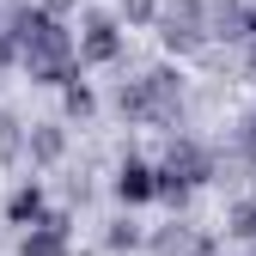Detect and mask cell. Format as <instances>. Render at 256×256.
<instances>
[{
	"instance_id": "obj_1",
	"label": "cell",
	"mask_w": 256,
	"mask_h": 256,
	"mask_svg": "<svg viewBox=\"0 0 256 256\" xmlns=\"http://www.w3.org/2000/svg\"><path fill=\"white\" fill-rule=\"evenodd\" d=\"M6 37H12V49L24 55L30 80H43V86H68V80H80V68H74V37L61 30L55 12H43V6H18Z\"/></svg>"
},
{
	"instance_id": "obj_2",
	"label": "cell",
	"mask_w": 256,
	"mask_h": 256,
	"mask_svg": "<svg viewBox=\"0 0 256 256\" xmlns=\"http://www.w3.org/2000/svg\"><path fill=\"white\" fill-rule=\"evenodd\" d=\"M116 110L134 116V122H177V110H183V80L171 68H152V74L128 80L116 92Z\"/></svg>"
},
{
	"instance_id": "obj_3",
	"label": "cell",
	"mask_w": 256,
	"mask_h": 256,
	"mask_svg": "<svg viewBox=\"0 0 256 256\" xmlns=\"http://www.w3.org/2000/svg\"><path fill=\"white\" fill-rule=\"evenodd\" d=\"M202 0H177L171 12H158V37H165V49L189 55V49H202Z\"/></svg>"
},
{
	"instance_id": "obj_4",
	"label": "cell",
	"mask_w": 256,
	"mask_h": 256,
	"mask_svg": "<svg viewBox=\"0 0 256 256\" xmlns=\"http://www.w3.org/2000/svg\"><path fill=\"white\" fill-rule=\"evenodd\" d=\"M18 256H68V214H37Z\"/></svg>"
},
{
	"instance_id": "obj_5",
	"label": "cell",
	"mask_w": 256,
	"mask_h": 256,
	"mask_svg": "<svg viewBox=\"0 0 256 256\" xmlns=\"http://www.w3.org/2000/svg\"><path fill=\"white\" fill-rule=\"evenodd\" d=\"M80 55H86V61H116V55H122V30H116V18H110V12H86Z\"/></svg>"
},
{
	"instance_id": "obj_6",
	"label": "cell",
	"mask_w": 256,
	"mask_h": 256,
	"mask_svg": "<svg viewBox=\"0 0 256 256\" xmlns=\"http://www.w3.org/2000/svg\"><path fill=\"white\" fill-rule=\"evenodd\" d=\"M208 30H214V37H226V43H244V37H250V6L220 0V6L208 12Z\"/></svg>"
},
{
	"instance_id": "obj_7",
	"label": "cell",
	"mask_w": 256,
	"mask_h": 256,
	"mask_svg": "<svg viewBox=\"0 0 256 256\" xmlns=\"http://www.w3.org/2000/svg\"><path fill=\"white\" fill-rule=\"evenodd\" d=\"M24 152L37 158V165H55V158L68 152V134H61V122H37V128L24 134Z\"/></svg>"
},
{
	"instance_id": "obj_8",
	"label": "cell",
	"mask_w": 256,
	"mask_h": 256,
	"mask_svg": "<svg viewBox=\"0 0 256 256\" xmlns=\"http://www.w3.org/2000/svg\"><path fill=\"white\" fill-rule=\"evenodd\" d=\"M152 183H158V171L140 165V158H128V165L116 171V196H122V202H146V196H152Z\"/></svg>"
},
{
	"instance_id": "obj_9",
	"label": "cell",
	"mask_w": 256,
	"mask_h": 256,
	"mask_svg": "<svg viewBox=\"0 0 256 256\" xmlns=\"http://www.w3.org/2000/svg\"><path fill=\"white\" fill-rule=\"evenodd\" d=\"M37 214H43V189H37V183H18V189H12V202H6V220L30 226Z\"/></svg>"
},
{
	"instance_id": "obj_10",
	"label": "cell",
	"mask_w": 256,
	"mask_h": 256,
	"mask_svg": "<svg viewBox=\"0 0 256 256\" xmlns=\"http://www.w3.org/2000/svg\"><path fill=\"white\" fill-rule=\"evenodd\" d=\"M189 238H196V232L171 220V226H158V232H152V256H183V250H189Z\"/></svg>"
},
{
	"instance_id": "obj_11",
	"label": "cell",
	"mask_w": 256,
	"mask_h": 256,
	"mask_svg": "<svg viewBox=\"0 0 256 256\" xmlns=\"http://www.w3.org/2000/svg\"><path fill=\"white\" fill-rule=\"evenodd\" d=\"M18 152H24V128H18V116L0 110V165H12Z\"/></svg>"
},
{
	"instance_id": "obj_12",
	"label": "cell",
	"mask_w": 256,
	"mask_h": 256,
	"mask_svg": "<svg viewBox=\"0 0 256 256\" xmlns=\"http://www.w3.org/2000/svg\"><path fill=\"white\" fill-rule=\"evenodd\" d=\"M232 238H256V202H238L232 208V226H226Z\"/></svg>"
},
{
	"instance_id": "obj_13",
	"label": "cell",
	"mask_w": 256,
	"mask_h": 256,
	"mask_svg": "<svg viewBox=\"0 0 256 256\" xmlns=\"http://www.w3.org/2000/svg\"><path fill=\"white\" fill-rule=\"evenodd\" d=\"M140 244V226H134V220H116V226H110V250H134Z\"/></svg>"
},
{
	"instance_id": "obj_14",
	"label": "cell",
	"mask_w": 256,
	"mask_h": 256,
	"mask_svg": "<svg viewBox=\"0 0 256 256\" xmlns=\"http://www.w3.org/2000/svg\"><path fill=\"white\" fill-rule=\"evenodd\" d=\"M122 12H128V24H152L158 18V0H122Z\"/></svg>"
},
{
	"instance_id": "obj_15",
	"label": "cell",
	"mask_w": 256,
	"mask_h": 256,
	"mask_svg": "<svg viewBox=\"0 0 256 256\" xmlns=\"http://www.w3.org/2000/svg\"><path fill=\"white\" fill-rule=\"evenodd\" d=\"M68 116H92V92L80 80H68Z\"/></svg>"
},
{
	"instance_id": "obj_16",
	"label": "cell",
	"mask_w": 256,
	"mask_h": 256,
	"mask_svg": "<svg viewBox=\"0 0 256 256\" xmlns=\"http://www.w3.org/2000/svg\"><path fill=\"white\" fill-rule=\"evenodd\" d=\"M12 61H18V49H12V37H6V30H0V74H6Z\"/></svg>"
},
{
	"instance_id": "obj_17",
	"label": "cell",
	"mask_w": 256,
	"mask_h": 256,
	"mask_svg": "<svg viewBox=\"0 0 256 256\" xmlns=\"http://www.w3.org/2000/svg\"><path fill=\"white\" fill-rule=\"evenodd\" d=\"M68 6H74V0H43V12H55V18L68 12Z\"/></svg>"
}]
</instances>
